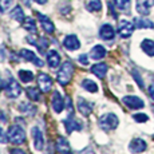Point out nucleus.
Listing matches in <instances>:
<instances>
[{
	"label": "nucleus",
	"mask_w": 154,
	"mask_h": 154,
	"mask_svg": "<svg viewBox=\"0 0 154 154\" xmlns=\"http://www.w3.org/2000/svg\"><path fill=\"white\" fill-rule=\"evenodd\" d=\"M119 121H118V117L115 114H103L102 117L99 118V126L102 127L103 130H112L118 126Z\"/></svg>",
	"instance_id": "nucleus-3"
},
{
	"label": "nucleus",
	"mask_w": 154,
	"mask_h": 154,
	"mask_svg": "<svg viewBox=\"0 0 154 154\" xmlns=\"http://www.w3.org/2000/svg\"><path fill=\"white\" fill-rule=\"evenodd\" d=\"M123 103L130 109H142L145 106L143 100L138 97H134V95H129V97H123Z\"/></svg>",
	"instance_id": "nucleus-9"
},
{
	"label": "nucleus",
	"mask_w": 154,
	"mask_h": 154,
	"mask_svg": "<svg viewBox=\"0 0 154 154\" xmlns=\"http://www.w3.org/2000/svg\"><path fill=\"white\" fill-rule=\"evenodd\" d=\"M114 3L121 11H127L130 8V0H114Z\"/></svg>",
	"instance_id": "nucleus-30"
},
{
	"label": "nucleus",
	"mask_w": 154,
	"mask_h": 154,
	"mask_svg": "<svg viewBox=\"0 0 154 154\" xmlns=\"http://www.w3.org/2000/svg\"><path fill=\"white\" fill-rule=\"evenodd\" d=\"M146 147H147L146 142L141 140V138H134L129 145V149L131 153H142L146 150Z\"/></svg>",
	"instance_id": "nucleus-12"
},
{
	"label": "nucleus",
	"mask_w": 154,
	"mask_h": 154,
	"mask_svg": "<svg viewBox=\"0 0 154 154\" xmlns=\"http://www.w3.org/2000/svg\"><path fill=\"white\" fill-rule=\"evenodd\" d=\"M133 75H134V78H135V81H137V83L140 85V87H141V88H143V82H142L141 76H138V74H137V72H133Z\"/></svg>",
	"instance_id": "nucleus-37"
},
{
	"label": "nucleus",
	"mask_w": 154,
	"mask_h": 154,
	"mask_svg": "<svg viewBox=\"0 0 154 154\" xmlns=\"http://www.w3.org/2000/svg\"><path fill=\"white\" fill-rule=\"evenodd\" d=\"M91 72L94 75H97L98 78H105L106 72H107V66L105 63H98V64H94L91 67Z\"/></svg>",
	"instance_id": "nucleus-21"
},
{
	"label": "nucleus",
	"mask_w": 154,
	"mask_h": 154,
	"mask_svg": "<svg viewBox=\"0 0 154 154\" xmlns=\"http://www.w3.org/2000/svg\"><path fill=\"white\" fill-rule=\"evenodd\" d=\"M63 123H64V127H66L67 133H72V131H76V130H81L82 129V125L79 122H76V121L74 119L71 115L69 117V119L63 121Z\"/></svg>",
	"instance_id": "nucleus-18"
},
{
	"label": "nucleus",
	"mask_w": 154,
	"mask_h": 154,
	"mask_svg": "<svg viewBox=\"0 0 154 154\" xmlns=\"http://www.w3.org/2000/svg\"><path fill=\"white\" fill-rule=\"evenodd\" d=\"M11 17L15 19L16 22H19V23L24 22L26 16H24V12H23L22 7H19V5H17V7H15L14 10H12V12H11Z\"/></svg>",
	"instance_id": "nucleus-24"
},
{
	"label": "nucleus",
	"mask_w": 154,
	"mask_h": 154,
	"mask_svg": "<svg viewBox=\"0 0 154 154\" xmlns=\"http://www.w3.org/2000/svg\"><path fill=\"white\" fill-rule=\"evenodd\" d=\"M66 102H67V110H69V112H70V114H74V107H72V102H71V98H70V97H67Z\"/></svg>",
	"instance_id": "nucleus-35"
},
{
	"label": "nucleus",
	"mask_w": 154,
	"mask_h": 154,
	"mask_svg": "<svg viewBox=\"0 0 154 154\" xmlns=\"http://www.w3.org/2000/svg\"><path fill=\"white\" fill-rule=\"evenodd\" d=\"M133 118H134V121H137V122H140V123H143V122H147V121H149V117H147L145 112H138V114H134V115H133Z\"/></svg>",
	"instance_id": "nucleus-33"
},
{
	"label": "nucleus",
	"mask_w": 154,
	"mask_h": 154,
	"mask_svg": "<svg viewBox=\"0 0 154 154\" xmlns=\"http://www.w3.org/2000/svg\"><path fill=\"white\" fill-rule=\"evenodd\" d=\"M14 0H0V12H7L10 10V7L12 5Z\"/></svg>",
	"instance_id": "nucleus-32"
},
{
	"label": "nucleus",
	"mask_w": 154,
	"mask_h": 154,
	"mask_svg": "<svg viewBox=\"0 0 154 154\" xmlns=\"http://www.w3.org/2000/svg\"><path fill=\"white\" fill-rule=\"evenodd\" d=\"M99 35L103 40H111L115 36V31L110 24H103L99 29Z\"/></svg>",
	"instance_id": "nucleus-15"
},
{
	"label": "nucleus",
	"mask_w": 154,
	"mask_h": 154,
	"mask_svg": "<svg viewBox=\"0 0 154 154\" xmlns=\"http://www.w3.org/2000/svg\"><path fill=\"white\" fill-rule=\"evenodd\" d=\"M79 63H81V64H83V66H87V64H88V60H87V55H86V54H83V55H81V56H79Z\"/></svg>",
	"instance_id": "nucleus-36"
},
{
	"label": "nucleus",
	"mask_w": 154,
	"mask_h": 154,
	"mask_svg": "<svg viewBox=\"0 0 154 154\" xmlns=\"http://www.w3.org/2000/svg\"><path fill=\"white\" fill-rule=\"evenodd\" d=\"M134 27L135 26L133 23L127 22V20H121L119 24H118V34L122 38H129V36H131Z\"/></svg>",
	"instance_id": "nucleus-6"
},
{
	"label": "nucleus",
	"mask_w": 154,
	"mask_h": 154,
	"mask_svg": "<svg viewBox=\"0 0 154 154\" xmlns=\"http://www.w3.org/2000/svg\"><path fill=\"white\" fill-rule=\"evenodd\" d=\"M17 74H19V79L23 82V83H28V82H31L32 79H34V74H32V71L20 70Z\"/></svg>",
	"instance_id": "nucleus-26"
},
{
	"label": "nucleus",
	"mask_w": 154,
	"mask_h": 154,
	"mask_svg": "<svg viewBox=\"0 0 154 154\" xmlns=\"http://www.w3.org/2000/svg\"><path fill=\"white\" fill-rule=\"evenodd\" d=\"M35 46L39 48L40 52H43L44 50H47V47H48V40H47L46 38H39V39H38V42L35 43Z\"/></svg>",
	"instance_id": "nucleus-31"
},
{
	"label": "nucleus",
	"mask_w": 154,
	"mask_h": 154,
	"mask_svg": "<svg viewBox=\"0 0 154 154\" xmlns=\"http://www.w3.org/2000/svg\"><path fill=\"white\" fill-rule=\"evenodd\" d=\"M56 150H58L60 154H70L71 152V147L67 142L66 138L63 137H59L58 141H56Z\"/></svg>",
	"instance_id": "nucleus-17"
},
{
	"label": "nucleus",
	"mask_w": 154,
	"mask_h": 154,
	"mask_svg": "<svg viewBox=\"0 0 154 154\" xmlns=\"http://www.w3.org/2000/svg\"><path fill=\"white\" fill-rule=\"evenodd\" d=\"M63 46H64V48H67L69 51H75V50H78L79 47H81V43H79L78 38H76L75 35H69V36L64 38Z\"/></svg>",
	"instance_id": "nucleus-11"
},
{
	"label": "nucleus",
	"mask_w": 154,
	"mask_h": 154,
	"mask_svg": "<svg viewBox=\"0 0 154 154\" xmlns=\"http://www.w3.org/2000/svg\"><path fill=\"white\" fill-rule=\"evenodd\" d=\"M0 135H2V127H0Z\"/></svg>",
	"instance_id": "nucleus-42"
},
{
	"label": "nucleus",
	"mask_w": 154,
	"mask_h": 154,
	"mask_svg": "<svg viewBox=\"0 0 154 154\" xmlns=\"http://www.w3.org/2000/svg\"><path fill=\"white\" fill-rule=\"evenodd\" d=\"M47 62H48V66L51 69H55L60 64V55L55 50H51V51L47 52Z\"/></svg>",
	"instance_id": "nucleus-16"
},
{
	"label": "nucleus",
	"mask_w": 154,
	"mask_h": 154,
	"mask_svg": "<svg viewBox=\"0 0 154 154\" xmlns=\"http://www.w3.org/2000/svg\"><path fill=\"white\" fill-rule=\"evenodd\" d=\"M11 154H26V153L20 149H14V150H11Z\"/></svg>",
	"instance_id": "nucleus-39"
},
{
	"label": "nucleus",
	"mask_w": 154,
	"mask_h": 154,
	"mask_svg": "<svg viewBox=\"0 0 154 154\" xmlns=\"http://www.w3.org/2000/svg\"><path fill=\"white\" fill-rule=\"evenodd\" d=\"M35 2H36L38 4H46L47 0H35Z\"/></svg>",
	"instance_id": "nucleus-40"
},
{
	"label": "nucleus",
	"mask_w": 154,
	"mask_h": 154,
	"mask_svg": "<svg viewBox=\"0 0 154 154\" xmlns=\"http://www.w3.org/2000/svg\"><path fill=\"white\" fill-rule=\"evenodd\" d=\"M149 95L152 97V99L154 100V83H152L149 86Z\"/></svg>",
	"instance_id": "nucleus-38"
},
{
	"label": "nucleus",
	"mask_w": 154,
	"mask_h": 154,
	"mask_svg": "<svg viewBox=\"0 0 154 154\" xmlns=\"http://www.w3.org/2000/svg\"><path fill=\"white\" fill-rule=\"evenodd\" d=\"M23 27H24L27 31L35 34L36 32V24H35V20L32 17H26L24 22H23Z\"/></svg>",
	"instance_id": "nucleus-28"
},
{
	"label": "nucleus",
	"mask_w": 154,
	"mask_h": 154,
	"mask_svg": "<svg viewBox=\"0 0 154 154\" xmlns=\"http://www.w3.org/2000/svg\"><path fill=\"white\" fill-rule=\"evenodd\" d=\"M52 79L50 75H47V74H39V76H38V85H39L40 90H42V93H48L50 90H51L52 87Z\"/></svg>",
	"instance_id": "nucleus-5"
},
{
	"label": "nucleus",
	"mask_w": 154,
	"mask_h": 154,
	"mask_svg": "<svg viewBox=\"0 0 154 154\" xmlns=\"http://www.w3.org/2000/svg\"><path fill=\"white\" fill-rule=\"evenodd\" d=\"M141 48L143 50V52L149 56H154V40L152 39H145L141 43Z\"/></svg>",
	"instance_id": "nucleus-22"
},
{
	"label": "nucleus",
	"mask_w": 154,
	"mask_h": 154,
	"mask_svg": "<svg viewBox=\"0 0 154 154\" xmlns=\"http://www.w3.org/2000/svg\"><path fill=\"white\" fill-rule=\"evenodd\" d=\"M32 137H34V142H35V149L42 150L44 147V138H43V133L40 131V129L34 127L32 129Z\"/></svg>",
	"instance_id": "nucleus-14"
},
{
	"label": "nucleus",
	"mask_w": 154,
	"mask_h": 154,
	"mask_svg": "<svg viewBox=\"0 0 154 154\" xmlns=\"http://www.w3.org/2000/svg\"><path fill=\"white\" fill-rule=\"evenodd\" d=\"M106 55V48L100 44H97V46L93 47V50L90 51V56L94 59V60H99V59L105 58Z\"/></svg>",
	"instance_id": "nucleus-19"
},
{
	"label": "nucleus",
	"mask_w": 154,
	"mask_h": 154,
	"mask_svg": "<svg viewBox=\"0 0 154 154\" xmlns=\"http://www.w3.org/2000/svg\"><path fill=\"white\" fill-rule=\"evenodd\" d=\"M27 95L31 100H35V102H36V100L40 99V91L35 87H28L27 88Z\"/></svg>",
	"instance_id": "nucleus-29"
},
{
	"label": "nucleus",
	"mask_w": 154,
	"mask_h": 154,
	"mask_svg": "<svg viewBox=\"0 0 154 154\" xmlns=\"http://www.w3.org/2000/svg\"><path fill=\"white\" fill-rule=\"evenodd\" d=\"M134 23H135V27L137 28H153L154 27L152 20L145 19V17H135Z\"/></svg>",
	"instance_id": "nucleus-23"
},
{
	"label": "nucleus",
	"mask_w": 154,
	"mask_h": 154,
	"mask_svg": "<svg viewBox=\"0 0 154 154\" xmlns=\"http://www.w3.org/2000/svg\"><path fill=\"white\" fill-rule=\"evenodd\" d=\"M19 55L22 56L23 59H26V60L32 62V63H34L35 66H38V67H43V64H44V63H43V60H40V59L38 58V56L35 55L32 51H29V50H26V48L20 50Z\"/></svg>",
	"instance_id": "nucleus-8"
},
{
	"label": "nucleus",
	"mask_w": 154,
	"mask_h": 154,
	"mask_svg": "<svg viewBox=\"0 0 154 154\" xmlns=\"http://www.w3.org/2000/svg\"><path fill=\"white\" fill-rule=\"evenodd\" d=\"M78 110L81 114H83V115H90L91 114V111H93V106L90 105V103H87L85 99H82V98H78Z\"/></svg>",
	"instance_id": "nucleus-20"
},
{
	"label": "nucleus",
	"mask_w": 154,
	"mask_h": 154,
	"mask_svg": "<svg viewBox=\"0 0 154 154\" xmlns=\"http://www.w3.org/2000/svg\"><path fill=\"white\" fill-rule=\"evenodd\" d=\"M7 140L8 142L14 145H22L26 141V133L22 127L19 126H11L7 131Z\"/></svg>",
	"instance_id": "nucleus-2"
},
{
	"label": "nucleus",
	"mask_w": 154,
	"mask_h": 154,
	"mask_svg": "<svg viewBox=\"0 0 154 154\" xmlns=\"http://www.w3.org/2000/svg\"><path fill=\"white\" fill-rule=\"evenodd\" d=\"M19 110H20V111H24V112H29V110H31V111L35 112V107H34V106H31L29 103L23 102L22 105L19 106Z\"/></svg>",
	"instance_id": "nucleus-34"
},
{
	"label": "nucleus",
	"mask_w": 154,
	"mask_h": 154,
	"mask_svg": "<svg viewBox=\"0 0 154 154\" xmlns=\"http://www.w3.org/2000/svg\"><path fill=\"white\" fill-rule=\"evenodd\" d=\"M72 74H74V66L71 62H64L62 64L60 70L58 71V75H56V79H58V83L60 86H67L69 82L72 78Z\"/></svg>",
	"instance_id": "nucleus-1"
},
{
	"label": "nucleus",
	"mask_w": 154,
	"mask_h": 154,
	"mask_svg": "<svg viewBox=\"0 0 154 154\" xmlns=\"http://www.w3.org/2000/svg\"><path fill=\"white\" fill-rule=\"evenodd\" d=\"M3 85H4V82H3V79H0V91H2V88H3Z\"/></svg>",
	"instance_id": "nucleus-41"
},
{
	"label": "nucleus",
	"mask_w": 154,
	"mask_h": 154,
	"mask_svg": "<svg viewBox=\"0 0 154 154\" xmlns=\"http://www.w3.org/2000/svg\"><path fill=\"white\" fill-rule=\"evenodd\" d=\"M86 7L91 12H98V11L102 10V3H100V0H88Z\"/></svg>",
	"instance_id": "nucleus-25"
},
{
	"label": "nucleus",
	"mask_w": 154,
	"mask_h": 154,
	"mask_svg": "<svg viewBox=\"0 0 154 154\" xmlns=\"http://www.w3.org/2000/svg\"><path fill=\"white\" fill-rule=\"evenodd\" d=\"M51 106L52 109H54L55 112H62L64 109V100L62 98V95L59 94V91H54V94H52V99H51Z\"/></svg>",
	"instance_id": "nucleus-10"
},
{
	"label": "nucleus",
	"mask_w": 154,
	"mask_h": 154,
	"mask_svg": "<svg viewBox=\"0 0 154 154\" xmlns=\"http://www.w3.org/2000/svg\"><path fill=\"white\" fill-rule=\"evenodd\" d=\"M36 15H38V19H39L40 24H42V28L47 32V34H52V32H54V29H55V27H54V24H52L51 20H50L46 15H43L40 12H38Z\"/></svg>",
	"instance_id": "nucleus-13"
},
{
	"label": "nucleus",
	"mask_w": 154,
	"mask_h": 154,
	"mask_svg": "<svg viewBox=\"0 0 154 154\" xmlns=\"http://www.w3.org/2000/svg\"><path fill=\"white\" fill-rule=\"evenodd\" d=\"M154 5V0H137V4H135V8H137V12L146 16V15L150 14V10Z\"/></svg>",
	"instance_id": "nucleus-7"
},
{
	"label": "nucleus",
	"mask_w": 154,
	"mask_h": 154,
	"mask_svg": "<svg viewBox=\"0 0 154 154\" xmlns=\"http://www.w3.org/2000/svg\"><path fill=\"white\" fill-rule=\"evenodd\" d=\"M82 86H83V88L87 90L88 93H97V91H98V86H97V83L93 81H90V79H85V81L82 82Z\"/></svg>",
	"instance_id": "nucleus-27"
},
{
	"label": "nucleus",
	"mask_w": 154,
	"mask_h": 154,
	"mask_svg": "<svg viewBox=\"0 0 154 154\" xmlns=\"http://www.w3.org/2000/svg\"><path fill=\"white\" fill-rule=\"evenodd\" d=\"M5 94H7L8 98H17L22 94V88H20L19 83L15 79L10 78L7 86H5Z\"/></svg>",
	"instance_id": "nucleus-4"
}]
</instances>
